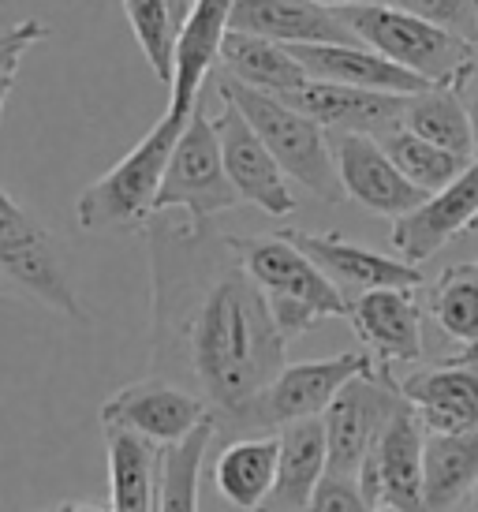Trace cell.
Segmentation results:
<instances>
[{"mask_svg":"<svg viewBox=\"0 0 478 512\" xmlns=\"http://www.w3.org/2000/svg\"><path fill=\"white\" fill-rule=\"evenodd\" d=\"M146 247L154 281V374L210 400L225 438L243 408L284 370L288 337L228 232L154 214Z\"/></svg>","mask_w":478,"mask_h":512,"instance_id":"6da1fadb","label":"cell"},{"mask_svg":"<svg viewBox=\"0 0 478 512\" xmlns=\"http://www.w3.org/2000/svg\"><path fill=\"white\" fill-rule=\"evenodd\" d=\"M210 83L217 86L221 101H232L239 113L254 124V131L266 139L273 157L281 161V169L296 180L303 191H310L322 202H340L344 184H340L337 154H333V135H325V124H318L314 116L296 109L292 101H284L281 94L269 90H254V86L239 83L221 68H213Z\"/></svg>","mask_w":478,"mask_h":512,"instance_id":"7a4b0ae2","label":"cell"},{"mask_svg":"<svg viewBox=\"0 0 478 512\" xmlns=\"http://www.w3.org/2000/svg\"><path fill=\"white\" fill-rule=\"evenodd\" d=\"M232 243H236L243 266L258 281V288L266 292L273 318H277V326H281L288 341L303 337L314 322L352 314L348 292L284 232H273V236H232Z\"/></svg>","mask_w":478,"mask_h":512,"instance_id":"3957f363","label":"cell"},{"mask_svg":"<svg viewBox=\"0 0 478 512\" xmlns=\"http://www.w3.org/2000/svg\"><path fill=\"white\" fill-rule=\"evenodd\" d=\"M187 116L169 113L131 146L101 180L86 187L75 202V221L83 232H109V228H146L157 214V191L169 169V157L180 143Z\"/></svg>","mask_w":478,"mask_h":512,"instance_id":"277c9868","label":"cell"},{"mask_svg":"<svg viewBox=\"0 0 478 512\" xmlns=\"http://www.w3.org/2000/svg\"><path fill=\"white\" fill-rule=\"evenodd\" d=\"M340 15L366 45L411 68L426 83L456 86L478 64V38L404 12L396 4H348L340 8Z\"/></svg>","mask_w":478,"mask_h":512,"instance_id":"5b68a950","label":"cell"},{"mask_svg":"<svg viewBox=\"0 0 478 512\" xmlns=\"http://www.w3.org/2000/svg\"><path fill=\"white\" fill-rule=\"evenodd\" d=\"M239 202L243 195L228 176L217 128L198 98L195 113L187 116V128L169 157V169H165V180L157 191V214L183 210L187 225L210 228L221 214L236 210Z\"/></svg>","mask_w":478,"mask_h":512,"instance_id":"8992f818","label":"cell"},{"mask_svg":"<svg viewBox=\"0 0 478 512\" xmlns=\"http://www.w3.org/2000/svg\"><path fill=\"white\" fill-rule=\"evenodd\" d=\"M378 363L381 359H374L366 348H352V352H340L333 359H314V363H284L281 374L243 408V415L228 427L221 441L239 438V434H273L296 419L325 415V408L333 404V397L344 385L366 370H374Z\"/></svg>","mask_w":478,"mask_h":512,"instance_id":"52a82bcc","label":"cell"},{"mask_svg":"<svg viewBox=\"0 0 478 512\" xmlns=\"http://www.w3.org/2000/svg\"><path fill=\"white\" fill-rule=\"evenodd\" d=\"M0 270L12 285L45 303L49 311L75 318V322L90 318L83 299L71 288L68 266L60 258L53 232L30 214L8 187L0 191Z\"/></svg>","mask_w":478,"mask_h":512,"instance_id":"ba28073f","label":"cell"},{"mask_svg":"<svg viewBox=\"0 0 478 512\" xmlns=\"http://www.w3.org/2000/svg\"><path fill=\"white\" fill-rule=\"evenodd\" d=\"M404 404H408V397L393 378L389 363H378L374 370L352 378L325 408L329 468L344 471V475H359L366 453L378 445V438Z\"/></svg>","mask_w":478,"mask_h":512,"instance_id":"9c48e42d","label":"cell"},{"mask_svg":"<svg viewBox=\"0 0 478 512\" xmlns=\"http://www.w3.org/2000/svg\"><path fill=\"white\" fill-rule=\"evenodd\" d=\"M329 135H333L344 195L355 206H363L366 214L396 221L430 199V191H422L415 180L400 172V165L389 157L378 135H370V131H329Z\"/></svg>","mask_w":478,"mask_h":512,"instance_id":"30bf717a","label":"cell"},{"mask_svg":"<svg viewBox=\"0 0 478 512\" xmlns=\"http://www.w3.org/2000/svg\"><path fill=\"white\" fill-rule=\"evenodd\" d=\"M422 449H426V427L411 400L393 415L378 445L366 453L359 468V486H363L366 509H426L422 494Z\"/></svg>","mask_w":478,"mask_h":512,"instance_id":"8fae6325","label":"cell"},{"mask_svg":"<svg viewBox=\"0 0 478 512\" xmlns=\"http://www.w3.org/2000/svg\"><path fill=\"white\" fill-rule=\"evenodd\" d=\"M213 128L221 139V154H225L228 176L239 187V195L247 206L262 210L266 217H292L299 210L296 191L288 187V172L281 169V161L273 157L266 139L254 131V124L239 113L232 101H225V109L213 116Z\"/></svg>","mask_w":478,"mask_h":512,"instance_id":"7c38bea8","label":"cell"},{"mask_svg":"<svg viewBox=\"0 0 478 512\" xmlns=\"http://www.w3.org/2000/svg\"><path fill=\"white\" fill-rule=\"evenodd\" d=\"M213 404L202 393L187 389V385L172 382L165 374H150L142 382L124 385L120 393L101 404V423H116V427H131L154 441H180L183 434L210 419Z\"/></svg>","mask_w":478,"mask_h":512,"instance_id":"4fadbf2b","label":"cell"},{"mask_svg":"<svg viewBox=\"0 0 478 512\" xmlns=\"http://www.w3.org/2000/svg\"><path fill=\"white\" fill-rule=\"evenodd\" d=\"M478 225V154L467 161V169L449 187L434 191L419 210L393 221V251L422 266L434 258L445 243H452L460 232H475Z\"/></svg>","mask_w":478,"mask_h":512,"instance_id":"5bb4252c","label":"cell"},{"mask_svg":"<svg viewBox=\"0 0 478 512\" xmlns=\"http://www.w3.org/2000/svg\"><path fill=\"white\" fill-rule=\"evenodd\" d=\"M400 389L426 430H478V352L419 363L400 378Z\"/></svg>","mask_w":478,"mask_h":512,"instance_id":"9a60e30c","label":"cell"},{"mask_svg":"<svg viewBox=\"0 0 478 512\" xmlns=\"http://www.w3.org/2000/svg\"><path fill=\"white\" fill-rule=\"evenodd\" d=\"M288 240L303 247L344 292H370V288H422V273L408 258H389L381 251L359 247L340 232H307V228H281Z\"/></svg>","mask_w":478,"mask_h":512,"instance_id":"2e32d148","label":"cell"},{"mask_svg":"<svg viewBox=\"0 0 478 512\" xmlns=\"http://www.w3.org/2000/svg\"><path fill=\"white\" fill-rule=\"evenodd\" d=\"M281 98L314 116L329 131H370V135H385L389 128H396L408 109V94L329 83V79H307Z\"/></svg>","mask_w":478,"mask_h":512,"instance_id":"e0dca14e","label":"cell"},{"mask_svg":"<svg viewBox=\"0 0 478 512\" xmlns=\"http://www.w3.org/2000/svg\"><path fill=\"white\" fill-rule=\"evenodd\" d=\"M352 326L363 348L381 363H419L422 311L415 288H370L352 299Z\"/></svg>","mask_w":478,"mask_h":512,"instance_id":"ac0fdd59","label":"cell"},{"mask_svg":"<svg viewBox=\"0 0 478 512\" xmlns=\"http://www.w3.org/2000/svg\"><path fill=\"white\" fill-rule=\"evenodd\" d=\"M299 64L307 68L310 79H329V83L366 86V90H389V94H422L437 83H426L411 68L396 64L381 49L366 42H303L292 45Z\"/></svg>","mask_w":478,"mask_h":512,"instance_id":"d6986e66","label":"cell"},{"mask_svg":"<svg viewBox=\"0 0 478 512\" xmlns=\"http://www.w3.org/2000/svg\"><path fill=\"white\" fill-rule=\"evenodd\" d=\"M236 0H195L180 27L176 42V79L169 86V113H195L202 86L210 83L213 68L221 64V42L232 23Z\"/></svg>","mask_w":478,"mask_h":512,"instance_id":"ffe728a7","label":"cell"},{"mask_svg":"<svg viewBox=\"0 0 478 512\" xmlns=\"http://www.w3.org/2000/svg\"><path fill=\"white\" fill-rule=\"evenodd\" d=\"M228 30L266 34L273 42H363L340 8L322 0H236Z\"/></svg>","mask_w":478,"mask_h":512,"instance_id":"44dd1931","label":"cell"},{"mask_svg":"<svg viewBox=\"0 0 478 512\" xmlns=\"http://www.w3.org/2000/svg\"><path fill=\"white\" fill-rule=\"evenodd\" d=\"M277 434H281V460H277V483L269 490L266 509H310V498H314V490H318L325 468H329L325 415L296 419V423L281 427Z\"/></svg>","mask_w":478,"mask_h":512,"instance_id":"7402d4cb","label":"cell"},{"mask_svg":"<svg viewBox=\"0 0 478 512\" xmlns=\"http://www.w3.org/2000/svg\"><path fill=\"white\" fill-rule=\"evenodd\" d=\"M281 434H239L217 445L213 483L221 498L236 509H266V498L277 483Z\"/></svg>","mask_w":478,"mask_h":512,"instance_id":"603a6c76","label":"cell"},{"mask_svg":"<svg viewBox=\"0 0 478 512\" xmlns=\"http://www.w3.org/2000/svg\"><path fill=\"white\" fill-rule=\"evenodd\" d=\"M478 486V430H426V509H467Z\"/></svg>","mask_w":478,"mask_h":512,"instance_id":"cb8c5ba5","label":"cell"},{"mask_svg":"<svg viewBox=\"0 0 478 512\" xmlns=\"http://www.w3.org/2000/svg\"><path fill=\"white\" fill-rule=\"evenodd\" d=\"M101 430H105V456H109V505L127 512L157 509L161 441L116 423H101Z\"/></svg>","mask_w":478,"mask_h":512,"instance_id":"d4e9b609","label":"cell"},{"mask_svg":"<svg viewBox=\"0 0 478 512\" xmlns=\"http://www.w3.org/2000/svg\"><path fill=\"white\" fill-rule=\"evenodd\" d=\"M221 68L239 83L269 90V94H288L310 79L292 45L273 42L266 34H251V30H228L221 42Z\"/></svg>","mask_w":478,"mask_h":512,"instance_id":"484cf974","label":"cell"},{"mask_svg":"<svg viewBox=\"0 0 478 512\" xmlns=\"http://www.w3.org/2000/svg\"><path fill=\"white\" fill-rule=\"evenodd\" d=\"M221 438V423L217 412L202 419L191 434L180 441H165L161 445V460H157V509H198V479L210 460V449H217Z\"/></svg>","mask_w":478,"mask_h":512,"instance_id":"4316f807","label":"cell"},{"mask_svg":"<svg viewBox=\"0 0 478 512\" xmlns=\"http://www.w3.org/2000/svg\"><path fill=\"white\" fill-rule=\"evenodd\" d=\"M404 128L419 131L422 139L445 146V150H456L460 157H475V124H471V113H467L464 98L456 86H430L415 98H408V109H404Z\"/></svg>","mask_w":478,"mask_h":512,"instance_id":"83f0119b","label":"cell"},{"mask_svg":"<svg viewBox=\"0 0 478 512\" xmlns=\"http://www.w3.org/2000/svg\"><path fill=\"white\" fill-rule=\"evenodd\" d=\"M426 314L464 352H478V262L441 270V277L426 288Z\"/></svg>","mask_w":478,"mask_h":512,"instance_id":"f1b7e54d","label":"cell"},{"mask_svg":"<svg viewBox=\"0 0 478 512\" xmlns=\"http://www.w3.org/2000/svg\"><path fill=\"white\" fill-rule=\"evenodd\" d=\"M378 139L385 143L389 157L400 165V172H404L408 180H415L422 191H430V195L441 191V187H449L452 180L467 169V161H471V157H460L456 150H445V146L422 139L419 131L404 128V124L389 128L385 135H378Z\"/></svg>","mask_w":478,"mask_h":512,"instance_id":"f546056e","label":"cell"},{"mask_svg":"<svg viewBox=\"0 0 478 512\" xmlns=\"http://www.w3.org/2000/svg\"><path fill=\"white\" fill-rule=\"evenodd\" d=\"M131 23V34L139 42L146 64L165 86L176 79V42H180V23L172 15L169 0H120Z\"/></svg>","mask_w":478,"mask_h":512,"instance_id":"4dcf8cb0","label":"cell"},{"mask_svg":"<svg viewBox=\"0 0 478 512\" xmlns=\"http://www.w3.org/2000/svg\"><path fill=\"white\" fill-rule=\"evenodd\" d=\"M389 4L422 15V19H434L441 27L460 30L467 38H478V0H389Z\"/></svg>","mask_w":478,"mask_h":512,"instance_id":"1f68e13d","label":"cell"},{"mask_svg":"<svg viewBox=\"0 0 478 512\" xmlns=\"http://www.w3.org/2000/svg\"><path fill=\"white\" fill-rule=\"evenodd\" d=\"M49 27H45L42 19H27V23H15V27L4 30V38H0V101L8 105V94H12V83H15V68H19V60L27 53L34 42H42Z\"/></svg>","mask_w":478,"mask_h":512,"instance_id":"d6a6232c","label":"cell"},{"mask_svg":"<svg viewBox=\"0 0 478 512\" xmlns=\"http://www.w3.org/2000/svg\"><path fill=\"white\" fill-rule=\"evenodd\" d=\"M310 509L314 512H359V509H366L359 475H344V471L325 468L322 483H318L314 498H310Z\"/></svg>","mask_w":478,"mask_h":512,"instance_id":"836d02e7","label":"cell"},{"mask_svg":"<svg viewBox=\"0 0 478 512\" xmlns=\"http://www.w3.org/2000/svg\"><path fill=\"white\" fill-rule=\"evenodd\" d=\"M456 90H460L467 113H471V124H475V146H478V64L464 75V79H460V83H456Z\"/></svg>","mask_w":478,"mask_h":512,"instance_id":"e575fe53","label":"cell"},{"mask_svg":"<svg viewBox=\"0 0 478 512\" xmlns=\"http://www.w3.org/2000/svg\"><path fill=\"white\" fill-rule=\"evenodd\" d=\"M322 4H333V8H348V4H389V0H322Z\"/></svg>","mask_w":478,"mask_h":512,"instance_id":"d590c367","label":"cell"},{"mask_svg":"<svg viewBox=\"0 0 478 512\" xmlns=\"http://www.w3.org/2000/svg\"><path fill=\"white\" fill-rule=\"evenodd\" d=\"M467 509H478V486H475V494H471V505Z\"/></svg>","mask_w":478,"mask_h":512,"instance_id":"8d00e7d4","label":"cell"},{"mask_svg":"<svg viewBox=\"0 0 478 512\" xmlns=\"http://www.w3.org/2000/svg\"><path fill=\"white\" fill-rule=\"evenodd\" d=\"M475 236H478V225H475Z\"/></svg>","mask_w":478,"mask_h":512,"instance_id":"74e56055","label":"cell"}]
</instances>
